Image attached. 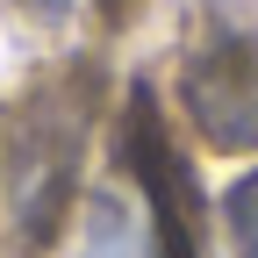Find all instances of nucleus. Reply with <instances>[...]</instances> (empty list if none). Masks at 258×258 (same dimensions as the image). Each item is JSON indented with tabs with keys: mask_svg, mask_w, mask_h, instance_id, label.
<instances>
[{
	"mask_svg": "<svg viewBox=\"0 0 258 258\" xmlns=\"http://www.w3.org/2000/svg\"><path fill=\"white\" fill-rule=\"evenodd\" d=\"M179 101L215 151L258 144V0H201L186 15Z\"/></svg>",
	"mask_w": 258,
	"mask_h": 258,
	"instance_id": "1",
	"label": "nucleus"
},
{
	"mask_svg": "<svg viewBox=\"0 0 258 258\" xmlns=\"http://www.w3.org/2000/svg\"><path fill=\"white\" fill-rule=\"evenodd\" d=\"M129 165L144 172L151 215H158V258H201V194H194L179 151L158 129L151 93H137V108H129Z\"/></svg>",
	"mask_w": 258,
	"mask_h": 258,
	"instance_id": "2",
	"label": "nucleus"
},
{
	"mask_svg": "<svg viewBox=\"0 0 258 258\" xmlns=\"http://www.w3.org/2000/svg\"><path fill=\"white\" fill-rule=\"evenodd\" d=\"M86 258H158L144 215L122 201V194H101L86 208Z\"/></svg>",
	"mask_w": 258,
	"mask_h": 258,
	"instance_id": "3",
	"label": "nucleus"
},
{
	"mask_svg": "<svg viewBox=\"0 0 258 258\" xmlns=\"http://www.w3.org/2000/svg\"><path fill=\"white\" fill-rule=\"evenodd\" d=\"M222 230H230L237 258H258V172H244L230 194H222Z\"/></svg>",
	"mask_w": 258,
	"mask_h": 258,
	"instance_id": "4",
	"label": "nucleus"
},
{
	"mask_svg": "<svg viewBox=\"0 0 258 258\" xmlns=\"http://www.w3.org/2000/svg\"><path fill=\"white\" fill-rule=\"evenodd\" d=\"M36 8H43V15H64V0H36Z\"/></svg>",
	"mask_w": 258,
	"mask_h": 258,
	"instance_id": "5",
	"label": "nucleus"
}]
</instances>
